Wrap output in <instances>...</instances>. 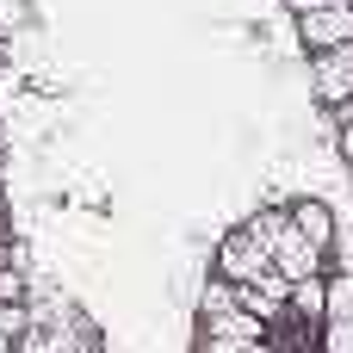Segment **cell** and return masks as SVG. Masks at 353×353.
Wrapping results in <instances>:
<instances>
[{
	"label": "cell",
	"instance_id": "4",
	"mask_svg": "<svg viewBox=\"0 0 353 353\" xmlns=\"http://www.w3.org/2000/svg\"><path fill=\"white\" fill-rule=\"evenodd\" d=\"M273 273H279L285 285H292V279H316V273H323V248L304 242L298 230H285V236L273 242Z\"/></svg>",
	"mask_w": 353,
	"mask_h": 353
},
{
	"label": "cell",
	"instance_id": "16",
	"mask_svg": "<svg viewBox=\"0 0 353 353\" xmlns=\"http://www.w3.org/2000/svg\"><path fill=\"white\" fill-rule=\"evenodd\" d=\"M341 50H347V62H353V37H347V43H341Z\"/></svg>",
	"mask_w": 353,
	"mask_h": 353
},
{
	"label": "cell",
	"instance_id": "8",
	"mask_svg": "<svg viewBox=\"0 0 353 353\" xmlns=\"http://www.w3.org/2000/svg\"><path fill=\"white\" fill-rule=\"evenodd\" d=\"M323 316H353V273L323 279Z\"/></svg>",
	"mask_w": 353,
	"mask_h": 353
},
{
	"label": "cell",
	"instance_id": "14",
	"mask_svg": "<svg viewBox=\"0 0 353 353\" xmlns=\"http://www.w3.org/2000/svg\"><path fill=\"white\" fill-rule=\"evenodd\" d=\"M6 267H12V254H6V242H0V273H6Z\"/></svg>",
	"mask_w": 353,
	"mask_h": 353
},
{
	"label": "cell",
	"instance_id": "5",
	"mask_svg": "<svg viewBox=\"0 0 353 353\" xmlns=\"http://www.w3.org/2000/svg\"><path fill=\"white\" fill-rule=\"evenodd\" d=\"M285 211H292V230H298L304 242H316L323 254L335 248V230H341V217H335V205H323V199H292Z\"/></svg>",
	"mask_w": 353,
	"mask_h": 353
},
{
	"label": "cell",
	"instance_id": "9",
	"mask_svg": "<svg viewBox=\"0 0 353 353\" xmlns=\"http://www.w3.org/2000/svg\"><path fill=\"white\" fill-rule=\"evenodd\" d=\"M323 353H353V316H323Z\"/></svg>",
	"mask_w": 353,
	"mask_h": 353
},
{
	"label": "cell",
	"instance_id": "6",
	"mask_svg": "<svg viewBox=\"0 0 353 353\" xmlns=\"http://www.w3.org/2000/svg\"><path fill=\"white\" fill-rule=\"evenodd\" d=\"M242 230H248V236H254V242H261V248L273 254V242H279V236L292 230V211H285V205H267V211H254V217H248Z\"/></svg>",
	"mask_w": 353,
	"mask_h": 353
},
{
	"label": "cell",
	"instance_id": "10",
	"mask_svg": "<svg viewBox=\"0 0 353 353\" xmlns=\"http://www.w3.org/2000/svg\"><path fill=\"white\" fill-rule=\"evenodd\" d=\"M199 353H273V341H236V335H199Z\"/></svg>",
	"mask_w": 353,
	"mask_h": 353
},
{
	"label": "cell",
	"instance_id": "7",
	"mask_svg": "<svg viewBox=\"0 0 353 353\" xmlns=\"http://www.w3.org/2000/svg\"><path fill=\"white\" fill-rule=\"evenodd\" d=\"M285 310H298V316H316V323H323V273H316V279H292Z\"/></svg>",
	"mask_w": 353,
	"mask_h": 353
},
{
	"label": "cell",
	"instance_id": "13",
	"mask_svg": "<svg viewBox=\"0 0 353 353\" xmlns=\"http://www.w3.org/2000/svg\"><path fill=\"white\" fill-rule=\"evenodd\" d=\"M335 112H341V118H353V93H347V99H341V105H335Z\"/></svg>",
	"mask_w": 353,
	"mask_h": 353
},
{
	"label": "cell",
	"instance_id": "1",
	"mask_svg": "<svg viewBox=\"0 0 353 353\" xmlns=\"http://www.w3.org/2000/svg\"><path fill=\"white\" fill-rule=\"evenodd\" d=\"M217 273H223L230 285H254L261 273H273V254H267L248 230H236V236L217 242Z\"/></svg>",
	"mask_w": 353,
	"mask_h": 353
},
{
	"label": "cell",
	"instance_id": "11",
	"mask_svg": "<svg viewBox=\"0 0 353 353\" xmlns=\"http://www.w3.org/2000/svg\"><path fill=\"white\" fill-rule=\"evenodd\" d=\"M335 149H341V161L353 168V118H335Z\"/></svg>",
	"mask_w": 353,
	"mask_h": 353
},
{
	"label": "cell",
	"instance_id": "15",
	"mask_svg": "<svg viewBox=\"0 0 353 353\" xmlns=\"http://www.w3.org/2000/svg\"><path fill=\"white\" fill-rule=\"evenodd\" d=\"M0 242H6V205H0Z\"/></svg>",
	"mask_w": 353,
	"mask_h": 353
},
{
	"label": "cell",
	"instance_id": "12",
	"mask_svg": "<svg viewBox=\"0 0 353 353\" xmlns=\"http://www.w3.org/2000/svg\"><path fill=\"white\" fill-rule=\"evenodd\" d=\"M292 12H323V6H353V0H285Z\"/></svg>",
	"mask_w": 353,
	"mask_h": 353
},
{
	"label": "cell",
	"instance_id": "2",
	"mask_svg": "<svg viewBox=\"0 0 353 353\" xmlns=\"http://www.w3.org/2000/svg\"><path fill=\"white\" fill-rule=\"evenodd\" d=\"M298 37H304V50L316 56V50H341L353 37V6H323V12H298Z\"/></svg>",
	"mask_w": 353,
	"mask_h": 353
},
{
	"label": "cell",
	"instance_id": "3",
	"mask_svg": "<svg viewBox=\"0 0 353 353\" xmlns=\"http://www.w3.org/2000/svg\"><path fill=\"white\" fill-rule=\"evenodd\" d=\"M310 93L323 99V105H341L353 93V62H347V50H316L310 56Z\"/></svg>",
	"mask_w": 353,
	"mask_h": 353
}]
</instances>
